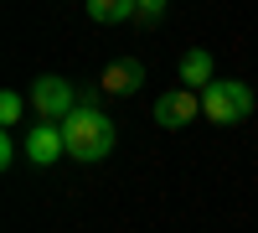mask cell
<instances>
[{
  "mask_svg": "<svg viewBox=\"0 0 258 233\" xmlns=\"http://www.w3.org/2000/svg\"><path fill=\"white\" fill-rule=\"evenodd\" d=\"M62 140H68V156L73 161H83V166H93V161H109L114 156V140H119V130H114V119L103 114V109H78L62 119Z\"/></svg>",
  "mask_w": 258,
  "mask_h": 233,
  "instance_id": "cell-1",
  "label": "cell"
},
{
  "mask_svg": "<svg viewBox=\"0 0 258 233\" xmlns=\"http://www.w3.org/2000/svg\"><path fill=\"white\" fill-rule=\"evenodd\" d=\"M253 114V88L243 78H212L207 88H202V119L207 124H243Z\"/></svg>",
  "mask_w": 258,
  "mask_h": 233,
  "instance_id": "cell-2",
  "label": "cell"
},
{
  "mask_svg": "<svg viewBox=\"0 0 258 233\" xmlns=\"http://www.w3.org/2000/svg\"><path fill=\"white\" fill-rule=\"evenodd\" d=\"M31 109H36V119H68L73 109H78V88L68 78H57V73H41V78H31Z\"/></svg>",
  "mask_w": 258,
  "mask_h": 233,
  "instance_id": "cell-3",
  "label": "cell"
},
{
  "mask_svg": "<svg viewBox=\"0 0 258 233\" xmlns=\"http://www.w3.org/2000/svg\"><path fill=\"white\" fill-rule=\"evenodd\" d=\"M26 161L31 166H57L62 156H68V140H62V124L57 119H36L31 130H26Z\"/></svg>",
  "mask_w": 258,
  "mask_h": 233,
  "instance_id": "cell-4",
  "label": "cell"
},
{
  "mask_svg": "<svg viewBox=\"0 0 258 233\" xmlns=\"http://www.w3.org/2000/svg\"><path fill=\"white\" fill-rule=\"evenodd\" d=\"M191 119H202V94L197 88H170L155 99V124L160 130H186Z\"/></svg>",
  "mask_w": 258,
  "mask_h": 233,
  "instance_id": "cell-5",
  "label": "cell"
},
{
  "mask_svg": "<svg viewBox=\"0 0 258 233\" xmlns=\"http://www.w3.org/2000/svg\"><path fill=\"white\" fill-rule=\"evenodd\" d=\"M98 88H103V94H114V99L140 94V88H145V62H140V57H114L109 68H103Z\"/></svg>",
  "mask_w": 258,
  "mask_h": 233,
  "instance_id": "cell-6",
  "label": "cell"
},
{
  "mask_svg": "<svg viewBox=\"0 0 258 233\" xmlns=\"http://www.w3.org/2000/svg\"><path fill=\"white\" fill-rule=\"evenodd\" d=\"M176 78H181V88H197V94H202L207 83H212V52H207V47H186Z\"/></svg>",
  "mask_w": 258,
  "mask_h": 233,
  "instance_id": "cell-7",
  "label": "cell"
},
{
  "mask_svg": "<svg viewBox=\"0 0 258 233\" xmlns=\"http://www.w3.org/2000/svg\"><path fill=\"white\" fill-rule=\"evenodd\" d=\"M88 16L98 26H119V21H135V0H88Z\"/></svg>",
  "mask_w": 258,
  "mask_h": 233,
  "instance_id": "cell-8",
  "label": "cell"
},
{
  "mask_svg": "<svg viewBox=\"0 0 258 233\" xmlns=\"http://www.w3.org/2000/svg\"><path fill=\"white\" fill-rule=\"evenodd\" d=\"M21 114H26V99H21L16 88H6V94H0V124H6V130H16Z\"/></svg>",
  "mask_w": 258,
  "mask_h": 233,
  "instance_id": "cell-9",
  "label": "cell"
},
{
  "mask_svg": "<svg viewBox=\"0 0 258 233\" xmlns=\"http://www.w3.org/2000/svg\"><path fill=\"white\" fill-rule=\"evenodd\" d=\"M170 0H135V21H145V26H155V21L165 16Z\"/></svg>",
  "mask_w": 258,
  "mask_h": 233,
  "instance_id": "cell-10",
  "label": "cell"
},
{
  "mask_svg": "<svg viewBox=\"0 0 258 233\" xmlns=\"http://www.w3.org/2000/svg\"><path fill=\"white\" fill-rule=\"evenodd\" d=\"M0 166H16V140H11V135L0 140Z\"/></svg>",
  "mask_w": 258,
  "mask_h": 233,
  "instance_id": "cell-11",
  "label": "cell"
}]
</instances>
